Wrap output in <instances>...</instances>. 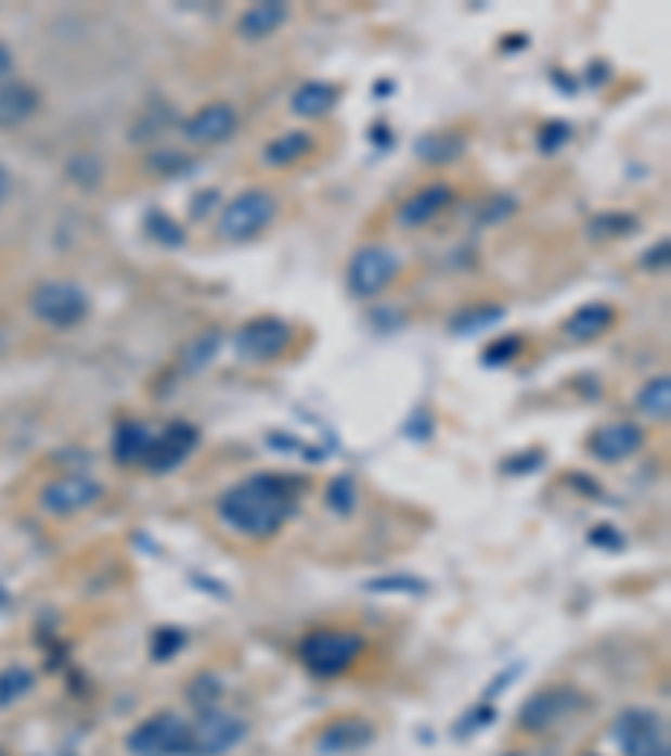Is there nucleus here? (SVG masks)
Listing matches in <instances>:
<instances>
[{"instance_id": "obj_15", "label": "nucleus", "mask_w": 671, "mask_h": 756, "mask_svg": "<svg viewBox=\"0 0 671 756\" xmlns=\"http://www.w3.org/2000/svg\"><path fill=\"white\" fill-rule=\"evenodd\" d=\"M453 202V189L447 182H434V185H423L420 192H413L397 213V226L400 229H423L430 226L447 205Z\"/></svg>"}, {"instance_id": "obj_34", "label": "nucleus", "mask_w": 671, "mask_h": 756, "mask_svg": "<svg viewBox=\"0 0 671 756\" xmlns=\"http://www.w3.org/2000/svg\"><path fill=\"white\" fill-rule=\"evenodd\" d=\"M152 171H162V176H185V171H192V158L182 155V152H155L149 158Z\"/></svg>"}, {"instance_id": "obj_28", "label": "nucleus", "mask_w": 671, "mask_h": 756, "mask_svg": "<svg viewBox=\"0 0 671 756\" xmlns=\"http://www.w3.org/2000/svg\"><path fill=\"white\" fill-rule=\"evenodd\" d=\"M145 232H149V239H155L158 246H165V249H182L185 246V229L175 222L168 213H162V209H152L149 216H145Z\"/></svg>"}, {"instance_id": "obj_17", "label": "nucleus", "mask_w": 671, "mask_h": 756, "mask_svg": "<svg viewBox=\"0 0 671 756\" xmlns=\"http://www.w3.org/2000/svg\"><path fill=\"white\" fill-rule=\"evenodd\" d=\"M41 112V91L30 81L0 85V128H21Z\"/></svg>"}, {"instance_id": "obj_3", "label": "nucleus", "mask_w": 671, "mask_h": 756, "mask_svg": "<svg viewBox=\"0 0 671 756\" xmlns=\"http://www.w3.org/2000/svg\"><path fill=\"white\" fill-rule=\"evenodd\" d=\"M279 202L266 189H245L235 198H229L219 213V235L229 243H249L259 232H266L275 222Z\"/></svg>"}, {"instance_id": "obj_37", "label": "nucleus", "mask_w": 671, "mask_h": 756, "mask_svg": "<svg viewBox=\"0 0 671 756\" xmlns=\"http://www.w3.org/2000/svg\"><path fill=\"white\" fill-rule=\"evenodd\" d=\"M514 209H517V198L514 195H501V198H490L487 202V209L480 213V219L483 222H504Z\"/></svg>"}, {"instance_id": "obj_33", "label": "nucleus", "mask_w": 671, "mask_h": 756, "mask_svg": "<svg viewBox=\"0 0 671 756\" xmlns=\"http://www.w3.org/2000/svg\"><path fill=\"white\" fill-rule=\"evenodd\" d=\"M520 350H524V339H520L517 333L501 336L498 343H490V347H487L483 363H487V367H504V363H511Z\"/></svg>"}, {"instance_id": "obj_20", "label": "nucleus", "mask_w": 671, "mask_h": 756, "mask_svg": "<svg viewBox=\"0 0 671 756\" xmlns=\"http://www.w3.org/2000/svg\"><path fill=\"white\" fill-rule=\"evenodd\" d=\"M611 323H615V309L608 303H588L578 309V313L568 317V323H564V336L588 343V339H597L602 333H608Z\"/></svg>"}, {"instance_id": "obj_25", "label": "nucleus", "mask_w": 671, "mask_h": 756, "mask_svg": "<svg viewBox=\"0 0 671 756\" xmlns=\"http://www.w3.org/2000/svg\"><path fill=\"white\" fill-rule=\"evenodd\" d=\"M222 339H225V333H222V330H205V333H198V336L189 343V347H185V354H182V367H185L189 373L205 370L211 360L219 357Z\"/></svg>"}, {"instance_id": "obj_39", "label": "nucleus", "mask_w": 671, "mask_h": 756, "mask_svg": "<svg viewBox=\"0 0 671 756\" xmlns=\"http://www.w3.org/2000/svg\"><path fill=\"white\" fill-rule=\"evenodd\" d=\"M211 202H219V192H216V189H208V192H205V198H202V195H195V198H192V216H208Z\"/></svg>"}, {"instance_id": "obj_30", "label": "nucleus", "mask_w": 671, "mask_h": 756, "mask_svg": "<svg viewBox=\"0 0 671 756\" xmlns=\"http://www.w3.org/2000/svg\"><path fill=\"white\" fill-rule=\"evenodd\" d=\"M370 592H400V595H416V592H427V581H420L413 575H390V578H373L366 581Z\"/></svg>"}, {"instance_id": "obj_19", "label": "nucleus", "mask_w": 671, "mask_h": 756, "mask_svg": "<svg viewBox=\"0 0 671 756\" xmlns=\"http://www.w3.org/2000/svg\"><path fill=\"white\" fill-rule=\"evenodd\" d=\"M286 21H289V8L282 4V0H262V4H253L238 17L235 30H238V38H245V41H266Z\"/></svg>"}, {"instance_id": "obj_1", "label": "nucleus", "mask_w": 671, "mask_h": 756, "mask_svg": "<svg viewBox=\"0 0 671 756\" xmlns=\"http://www.w3.org/2000/svg\"><path fill=\"white\" fill-rule=\"evenodd\" d=\"M299 511V480L253 474L219 498V518L245 538H272Z\"/></svg>"}, {"instance_id": "obj_32", "label": "nucleus", "mask_w": 671, "mask_h": 756, "mask_svg": "<svg viewBox=\"0 0 671 756\" xmlns=\"http://www.w3.org/2000/svg\"><path fill=\"white\" fill-rule=\"evenodd\" d=\"M352 504H357V485H352L349 474H339L330 480V508L336 514H349Z\"/></svg>"}, {"instance_id": "obj_5", "label": "nucleus", "mask_w": 671, "mask_h": 756, "mask_svg": "<svg viewBox=\"0 0 671 756\" xmlns=\"http://www.w3.org/2000/svg\"><path fill=\"white\" fill-rule=\"evenodd\" d=\"M30 313L54 330H70L85 323V317L91 313V299L78 283L51 280L30 293Z\"/></svg>"}, {"instance_id": "obj_16", "label": "nucleus", "mask_w": 671, "mask_h": 756, "mask_svg": "<svg viewBox=\"0 0 671 756\" xmlns=\"http://www.w3.org/2000/svg\"><path fill=\"white\" fill-rule=\"evenodd\" d=\"M373 740H376L373 723H366V719H360V716H343L320 733L315 749H320L323 756H346V753H357V749L370 746Z\"/></svg>"}, {"instance_id": "obj_6", "label": "nucleus", "mask_w": 671, "mask_h": 756, "mask_svg": "<svg viewBox=\"0 0 671 756\" xmlns=\"http://www.w3.org/2000/svg\"><path fill=\"white\" fill-rule=\"evenodd\" d=\"M235 357L245 363H272L293 347V326L282 317H256L232 336Z\"/></svg>"}, {"instance_id": "obj_42", "label": "nucleus", "mask_w": 671, "mask_h": 756, "mask_svg": "<svg viewBox=\"0 0 671 756\" xmlns=\"http://www.w3.org/2000/svg\"><path fill=\"white\" fill-rule=\"evenodd\" d=\"M507 756H520V753H507Z\"/></svg>"}, {"instance_id": "obj_11", "label": "nucleus", "mask_w": 671, "mask_h": 756, "mask_svg": "<svg viewBox=\"0 0 671 756\" xmlns=\"http://www.w3.org/2000/svg\"><path fill=\"white\" fill-rule=\"evenodd\" d=\"M238 131V112L229 101H211V105L198 108L185 125L182 134L192 145H222Z\"/></svg>"}, {"instance_id": "obj_4", "label": "nucleus", "mask_w": 671, "mask_h": 756, "mask_svg": "<svg viewBox=\"0 0 671 756\" xmlns=\"http://www.w3.org/2000/svg\"><path fill=\"white\" fill-rule=\"evenodd\" d=\"M189 740H192V727L179 713H155L145 723H138L128 733V753L131 756H189Z\"/></svg>"}, {"instance_id": "obj_18", "label": "nucleus", "mask_w": 671, "mask_h": 756, "mask_svg": "<svg viewBox=\"0 0 671 756\" xmlns=\"http://www.w3.org/2000/svg\"><path fill=\"white\" fill-rule=\"evenodd\" d=\"M155 444V431L145 424V421H121L115 427V437H112V454L118 464L131 467V464H145L149 451Z\"/></svg>"}, {"instance_id": "obj_43", "label": "nucleus", "mask_w": 671, "mask_h": 756, "mask_svg": "<svg viewBox=\"0 0 671 756\" xmlns=\"http://www.w3.org/2000/svg\"><path fill=\"white\" fill-rule=\"evenodd\" d=\"M0 756H8V753H4V749H0Z\"/></svg>"}, {"instance_id": "obj_29", "label": "nucleus", "mask_w": 671, "mask_h": 756, "mask_svg": "<svg viewBox=\"0 0 671 756\" xmlns=\"http://www.w3.org/2000/svg\"><path fill=\"white\" fill-rule=\"evenodd\" d=\"M638 229V219H634L631 213H605V216H594L588 232L594 239H611V235H628Z\"/></svg>"}, {"instance_id": "obj_21", "label": "nucleus", "mask_w": 671, "mask_h": 756, "mask_svg": "<svg viewBox=\"0 0 671 756\" xmlns=\"http://www.w3.org/2000/svg\"><path fill=\"white\" fill-rule=\"evenodd\" d=\"M336 101H339V88L336 85H330V81H306L293 94L289 108L299 118H323V115H330V108L336 105Z\"/></svg>"}, {"instance_id": "obj_41", "label": "nucleus", "mask_w": 671, "mask_h": 756, "mask_svg": "<svg viewBox=\"0 0 671 756\" xmlns=\"http://www.w3.org/2000/svg\"><path fill=\"white\" fill-rule=\"evenodd\" d=\"M11 198V171L0 165V205Z\"/></svg>"}, {"instance_id": "obj_22", "label": "nucleus", "mask_w": 671, "mask_h": 756, "mask_svg": "<svg viewBox=\"0 0 671 756\" xmlns=\"http://www.w3.org/2000/svg\"><path fill=\"white\" fill-rule=\"evenodd\" d=\"M467 142L464 134L456 131H440V134H423V139H416L413 145V155L423 158L427 165H447V162H456L464 155Z\"/></svg>"}, {"instance_id": "obj_31", "label": "nucleus", "mask_w": 671, "mask_h": 756, "mask_svg": "<svg viewBox=\"0 0 671 756\" xmlns=\"http://www.w3.org/2000/svg\"><path fill=\"white\" fill-rule=\"evenodd\" d=\"M182 645H185V632L175 629V626H165V629H158L155 639H152V656H155L158 663H165V659H171V656H179Z\"/></svg>"}, {"instance_id": "obj_26", "label": "nucleus", "mask_w": 671, "mask_h": 756, "mask_svg": "<svg viewBox=\"0 0 671 756\" xmlns=\"http://www.w3.org/2000/svg\"><path fill=\"white\" fill-rule=\"evenodd\" d=\"M638 410L645 418L664 421L671 414V381L668 376H651L638 394Z\"/></svg>"}, {"instance_id": "obj_27", "label": "nucleus", "mask_w": 671, "mask_h": 756, "mask_svg": "<svg viewBox=\"0 0 671 756\" xmlns=\"http://www.w3.org/2000/svg\"><path fill=\"white\" fill-rule=\"evenodd\" d=\"M34 682H38L34 669H27V666H8L4 672H0V709L21 703L34 690Z\"/></svg>"}, {"instance_id": "obj_14", "label": "nucleus", "mask_w": 671, "mask_h": 756, "mask_svg": "<svg viewBox=\"0 0 671 756\" xmlns=\"http://www.w3.org/2000/svg\"><path fill=\"white\" fill-rule=\"evenodd\" d=\"M642 444H645V431L638 424H631V421H615V424H605L602 431H594L591 437V454L597 461H624L631 454H638L642 451Z\"/></svg>"}, {"instance_id": "obj_35", "label": "nucleus", "mask_w": 671, "mask_h": 756, "mask_svg": "<svg viewBox=\"0 0 671 756\" xmlns=\"http://www.w3.org/2000/svg\"><path fill=\"white\" fill-rule=\"evenodd\" d=\"M568 139H571V125L568 121H551V125L541 128L538 145H541L544 155H554V152H560L564 145H568Z\"/></svg>"}, {"instance_id": "obj_8", "label": "nucleus", "mask_w": 671, "mask_h": 756, "mask_svg": "<svg viewBox=\"0 0 671 756\" xmlns=\"http://www.w3.org/2000/svg\"><path fill=\"white\" fill-rule=\"evenodd\" d=\"M245 736H249V723L242 716L225 713V709H205L189 740V756H222L232 753Z\"/></svg>"}, {"instance_id": "obj_23", "label": "nucleus", "mask_w": 671, "mask_h": 756, "mask_svg": "<svg viewBox=\"0 0 671 756\" xmlns=\"http://www.w3.org/2000/svg\"><path fill=\"white\" fill-rule=\"evenodd\" d=\"M312 149V134L309 131H286V134H279V139H272L262 152L266 165H293L299 162L306 152Z\"/></svg>"}, {"instance_id": "obj_7", "label": "nucleus", "mask_w": 671, "mask_h": 756, "mask_svg": "<svg viewBox=\"0 0 671 756\" xmlns=\"http://www.w3.org/2000/svg\"><path fill=\"white\" fill-rule=\"evenodd\" d=\"M611 733L624 756H671L664 723L651 709H624Z\"/></svg>"}, {"instance_id": "obj_12", "label": "nucleus", "mask_w": 671, "mask_h": 756, "mask_svg": "<svg viewBox=\"0 0 671 756\" xmlns=\"http://www.w3.org/2000/svg\"><path fill=\"white\" fill-rule=\"evenodd\" d=\"M198 448V431L185 421H175L168 424L162 434H155V444L145 458V467L152 474H168L179 464H185V458Z\"/></svg>"}, {"instance_id": "obj_10", "label": "nucleus", "mask_w": 671, "mask_h": 756, "mask_svg": "<svg viewBox=\"0 0 671 756\" xmlns=\"http://www.w3.org/2000/svg\"><path fill=\"white\" fill-rule=\"evenodd\" d=\"M581 706V693L571 690V685H551V690H541L527 700L517 713V723L527 733H544L551 727H557L560 719H568L575 709Z\"/></svg>"}, {"instance_id": "obj_40", "label": "nucleus", "mask_w": 671, "mask_h": 756, "mask_svg": "<svg viewBox=\"0 0 671 756\" xmlns=\"http://www.w3.org/2000/svg\"><path fill=\"white\" fill-rule=\"evenodd\" d=\"M11 67H14V51L4 41H0V81L11 75Z\"/></svg>"}, {"instance_id": "obj_13", "label": "nucleus", "mask_w": 671, "mask_h": 756, "mask_svg": "<svg viewBox=\"0 0 671 756\" xmlns=\"http://www.w3.org/2000/svg\"><path fill=\"white\" fill-rule=\"evenodd\" d=\"M101 495H104V488L98 485V480L81 477V474H67V477L51 480V485L41 491V508L51 514H75V511H85L94 501H101Z\"/></svg>"}, {"instance_id": "obj_38", "label": "nucleus", "mask_w": 671, "mask_h": 756, "mask_svg": "<svg viewBox=\"0 0 671 756\" xmlns=\"http://www.w3.org/2000/svg\"><path fill=\"white\" fill-rule=\"evenodd\" d=\"M642 262H645L648 269H664V266H668V243H658L655 249H648Z\"/></svg>"}, {"instance_id": "obj_36", "label": "nucleus", "mask_w": 671, "mask_h": 756, "mask_svg": "<svg viewBox=\"0 0 671 756\" xmlns=\"http://www.w3.org/2000/svg\"><path fill=\"white\" fill-rule=\"evenodd\" d=\"M67 176L81 185H94L101 179V162L94 155H75L67 162Z\"/></svg>"}, {"instance_id": "obj_9", "label": "nucleus", "mask_w": 671, "mask_h": 756, "mask_svg": "<svg viewBox=\"0 0 671 756\" xmlns=\"http://www.w3.org/2000/svg\"><path fill=\"white\" fill-rule=\"evenodd\" d=\"M397 272H400V256L393 249L363 246L357 256L349 259L346 286H349L352 296L370 299V296H376V293H383L386 286H390L397 280Z\"/></svg>"}, {"instance_id": "obj_24", "label": "nucleus", "mask_w": 671, "mask_h": 756, "mask_svg": "<svg viewBox=\"0 0 671 756\" xmlns=\"http://www.w3.org/2000/svg\"><path fill=\"white\" fill-rule=\"evenodd\" d=\"M507 317V309L504 306H474V309H464L461 317H453L450 320V330L456 336H477L490 326H498L501 320Z\"/></svg>"}, {"instance_id": "obj_2", "label": "nucleus", "mask_w": 671, "mask_h": 756, "mask_svg": "<svg viewBox=\"0 0 671 756\" xmlns=\"http://www.w3.org/2000/svg\"><path fill=\"white\" fill-rule=\"evenodd\" d=\"M363 636L346 632V629H320L309 632L299 642V663L315 676V679H336L343 676L352 663L363 656Z\"/></svg>"}]
</instances>
